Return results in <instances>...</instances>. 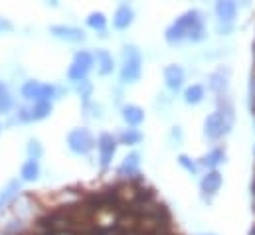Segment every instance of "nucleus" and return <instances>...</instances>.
Here are the masks:
<instances>
[{"mask_svg":"<svg viewBox=\"0 0 255 235\" xmlns=\"http://www.w3.org/2000/svg\"><path fill=\"white\" fill-rule=\"evenodd\" d=\"M210 89L222 97V95H228V71L226 69H218L212 77H210Z\"/></svg>","mask_w":255,"mask_h":235,"instance_id":"12","label":"nucleus"},{"mask_svg":"<svg viewBox=\"0 0 255 235\" xmlns=\"http://www.w3.org/2000/svg\"><path fill=\"white\" fill-rule=\"evenodd\" d=\"M91 65H93V56H91L89 52H79V54H75V59H73V63H71V67H69V73H67L69 79H71V81H83L85 75L89 73Z\"/></svg>","mask_w":255,"mask_h":235,"instance_id":"6","label":"nucleus"},{"mask_svg":"<svg viewBox=\"0 0 255 235\" xmlns=\"http://www.w3.org/2000/svg\"><path fill=\"white\" fill-rule=\"evenodd\" d=\"M204 34H206V30H204L202 14L198 10H188L166 30V42L178 44L184 38H188L192 42H200V40H204Z\"/></svg>","mask_w":255,"mask_h":235,"instance_id":"1","label":"nucleus"},{"mask_svg":"<svg viewBox=\"0 0 255 235\" xmlns=\"http://www.w3.org/2000/svg\"><path fill=\"white\" fill-rule=\"evenodd\" d=\"M204 87L202 85H192L188 87L186 91H184V101L188 103V105H198L202 99H204Z\"/></svg>","mask_w":255,"mask_h":235,"instance_id":"17","label":"nucleus"},{"mask_svg":"<svg viewBox=\"0 0 255 235\" xmlns=\"http://www.w3.org/2000/svg\"><path fill=\"white\" fill-rule=\"evenodd\" d=\"M178 162H180V164H182V166H184V168H186L188 172H192V174H194V172L198 170V166H196V164L192 162L188 156H180V158H178Z\"/></svg>","mask_w":255,"mask_h":235,"instance_id":"26","label":"nucleus"},{"mask_svg":"<svg viewBox=\"0 0 255 235\" xmlns=\"http://www.w3.org/2000/svg\"><path fill=\"white\" fill-rule=\"evenodd\" d=\"M230 128H232V122L226 120L218 111L212 113L210 117L206 118V122H204V132H206V136H208L210 140H218L220 136L228 134Z\"/></svg>","mask_w":255,"mask_h":235,"instance_id":"3","label":"nucleus"},{"mask_svg":"<svg viewBox=\"0 0 255 235\" xmlns=\"http://www.w3.org/2000/svg\"><path fill=\"white\" fill-rule=\"evenodd\" d=\"M224 158H226V152H224L222 148H216V150H212L210 154H206L202 162H204L206 166H210V168H216L220 162H224Z\"/></svg>","mask_w":255,"mask_h":235,"instance_id":"20","label":"nucleus"},{"mask_svg":"<svg viewBox=\"0 0 255 235\" xmlns=\"http://www.w3.org/2000/svg\"><path fill=\"white\" fill-rule=\"evenodd\" d=\"M254 190H255V188H254Z\"/></svg>","mask_w":255,"mask_h":235,"instance_id":"28","label":"nucleus"},{"mask_svg":"<svg viewBox=\"0 0 255 235\" xmlns=\"http://www.w3.org/2000/svg\"><path fill=\"white\" fill-rule=\"evenodd\" d=\"M123 118L127 120L130 126H136V124H140V122H142L144 113H142V109H140V107H136V105H127V107L123 109Z\"/></svg>","mask_w":255,"mask_h":235,"instance_id":"14","label":"nucleus"},{"mask_svg":"<svg viewBox=\"0 0 255 235\" xmlns=\"http://www.w3.org/2000/svg\"><path fill=\"white\" fill-rule=\"evenodd\" d=\"M28 154H30V160H38L40 154H42V148L36 140H30V146H28Z\"/></svg>","mask_w":255,"mask_h":235,"instance_id":"25","label":"nucleus"},{"mask_svg":"<svg viewBox=\"0 0 255 235\" xmlns=\"http://www.w3.org/2000/svg\"><path fill=\"white\" fill-rule=\"evenodd\" d=\"M12 107V97L8 93V87L0 83V113H8Z\"/></svg>","mask_w":255,"mask_h":235,"instance_id":"22","label":"nucleus"},{"mask_svg":"<svg viewBox=\"0 0 255 235\" xmlns=\"http://www.w3.org/2000/svg\"><path fill=\"white\" fill-rule=\"evenodd\" d=\"M130 22H132V10L128 8L127 4L119 6L117 12H115V18H113L115 28H117V30H125V28L130 26Z\"/></svg>","mask_w":255,"mask_h":235,"instance_id":"13","label":"nucleus"},{"mask_svg":"<svg viewBox=\"0 0 255 235\" xmlns=\"http://www.w3.org/2000/svg\"><path fill=\"white\" fill-rule=\"evenodd\" d=\"M22 95L26 99H34L36 103H40V101H48L50 103V99L56 95V89L52 85H42L38 81H28L22 87Z\"/></svg>","mask_w":255,"mask_h":235,"instance_id":"5","label":"nucleus"},{"mask_svg":"<svg viewBox=\"0 0 255 235\" xmlns=\"http://www.w3.org/2000/svg\"><path fill=\"white\" fill-rule=\"evenodd\" d=\"M216 14H218L222 24H232L236 14H238V6H236V2H230V0L218 2L216 4Z\"/></svg>","mask_w":255,"mask_h":235,"instance_id":"10","label":"nucleus"},{"mask_svg":"<svg viewBox=\"0 0 255 235\" xmlns=\"http://www.w3.org/2000/svg\"><path fill=\"white\" fill-rule=\"evenodd\" d=\"M99 152H101V166H109L115 154V138L111 134H101L99 138Z\"/></svg>","mask_w":255,"mask_h":235,"instance_id":"9","label":"nucleus"},{"mask_svg":"<svg viewBox=\"0 0 255 235\" xmlns=\"http://www.w3.org/2000/svg\"><path fill=\"white\" fill-rule=\"evenodd\" d=\"M164 79H166V85L172 89V91H178L182 87V81H184V71L182 67L178 65H168L164 69Z\"/></svg>","mask_w":255,"mask_h":235,"instance_id":"11","label":"nucleus"},{"mask_svg":"<svg viewBox=\"0 0 255 235\" xmlns=\"http://www.w3.org/2000/svg\"><path fill=\"white\" fill-rule=\"evenodd\" d=\"M52 34L60 40H67V42H83L85 34L79 28H71V26H52Z\"/></svg>","mask_w":255,"mask_h":235,"instance_id":"8","label":"nucleus"},{"mask_svg":"<svg viewBox=\"0 0 255 235\" xmlns=\"http://www.w3.org/2000/svg\"><path fill=\"white\" fill-rule=\"evenodd\" d=\"M138 158H140V156H138L136 152H130L127 158H125V162H123V166H121V174H123V176H132V174H136L138 164H140Z\"/></svg>","mask_w":255,"mask_h":235,"instance_id":"15","label":"nucleus"},{"mask_svg":"<svg viewBox=\"0 0 255 235\" xmlns=\"http://www.w3.org/2000/svg\"><path fill=\"white\" fill-rule=\"evenodd\" d=\"M97 59H99V71H101V75H107V73L113 71V58L107 52L99 50L97 52Z\"/></svg>","mask_w":255,"mask_h":235,"instance_id":"21","label":"nucleus"},{"mask_svg":"<svg viewBox=\"0 0 255 235\" xmlns=\"http://www.w3.org/2000/svg\"><path fill=\"white\" fill-rule=\"evenodd\" d=\"M140 138H142V134L138 130H132V128L121 134V142L123 144H136V142H140Z\"/></svg>","mask_w":255,"mask_h":235,"instance_id":"24","label":"nucleus"},{"mask_svg":"<svg viewBox=\"0 0 255 235\" xmlns=\"http://www.w3.org/2000/svg\"><path fill=\"white\" fill-rule=\"evenodd\" d=\"M18 190H20V182L18 180H12V182H8V186L0 192V210H2V206H6L16 194H18Z\"/></svg>","mask_w":255,"mask_h":235,"instance_id":"16","label":"nucleus"},{"mask_svg":"<svg viewBox=\"0 0 255 235\" xmlns=\"http://www.w3.org/2000/svg\"><path fill=\"white\" fill-rule=\"evenodd\" d=\"M123 69H121V79L125 83H132L140 77V54L134 46H127L125 48V54H123Z\"/></svg>","mask_w":255,"mask_h":235,"instance_id":"2","label":"nucleus"},{"mask_svg":"<svg viewBox=\"0 0 255 235\" xmlns=\"http://www.w3.org/2000/svg\"><path fill=\"white\" fill-rule=\"evenodd\" d=\"M50 113H52V105H50L48 101H40V103H36V105L32 107L30 117L34 118V120H40V118H46Z\"/></svg>","mask_w":255,"mask_h":235,"instance_id":"19","label":"nucleus"},{"mask_svg":"<svg viewBox=\"0 0 255 235\" xmlns=\"http://www.w3.org/2000/svg\"><path fill=\"white\" fill-rule=\"evenodd\" d=\"M87 24H89L91 28H95V30H103V28H105V24H107L105 14H101V12H93V14H89Z\"/></svg>","mask_w":255,"mask_h":235,"instance_id":"23","label":"nucleus"},{"mask_svg":"<svg viewBox=\"0 0 255 235\" xmlns=\"http://www.w3.org/2000/svg\"><path fill=\"white\" fill-rule=\"evenodd\" d=\"M67 144H69V148H71L73 152H77V154H87V152L93 148L95 142H93V136L89 134L87 128H75V130L69 132Z\"/></svg>","mask_w":255,"mask_h":235,"instance_id":"4","label":"nucleus"},{"mask_svg":"<svg viewBox=\"0 0 255 235\" xmlns=\"http://www.w3.org/2000/svg\"><path fill=\"white\" fill-rule=\"evenodd\" d=\"M204 235H214V234H204Z\"/></svg>","mask_w":255,"mask_h":235,"instance_id":"27","label":"nucleus"},{"mask_svg":"<svg viewBox=\"0 0 255 235\" xmlns=\"http://www.w3.org/2000/svg\"><path fill=\"white\" fill-rule=\"evenodd\" d=\"M40 176V166H38V160H28L24 166H22V180L26 182H32Z\"/></svg>","mask_w":255,"mask_h":235,"instance_id":"18","label":"nucleus"},{"mask_svg":"<svg viewBox=\"0 0 255 235\" xmlns=\"http://www.w3.org/2000/svg\"><path fill=\"white\" fill-rule=\"evenodd\" d=\"M220 186H222V176H220V172H210V174H206V176L202 178V184H200V188H202V194H204V198L210 202V198L212 196H216V192L220 190Z\"/></svg>","mask_w":255,"mask_h":235,"instance_id":"7","label":"nucleus"}]
</instances>
